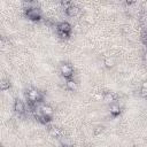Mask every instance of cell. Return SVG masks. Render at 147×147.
Listing matches in <instances>:
<instances>
[{
    "label": "cell",
    "mask_w": 147,
    "mask_h": 147,
    "mask_svg": "<svg viewBox=\"0 0 147 147\" xmlns=\"http://www.w3.org/2000/svg\"><path fill=\"white\" fill-rule=\"evenodd\" d=\"M57 31L60 32H67V33H70L71 31V25L68 23V22H61L57 24Z\"/></svg>",
    "instance_id": "cell-7"
},
{
    "label": "cell",
    "mask_w": 147,
    "mask_h": 147,
    "mask_svg": "<svg viewBox=\"0 0 147 147\" xmlns=\"http://www.w3.org/2000/svg\"><path fill=\"white\" fill-rule=\"evenodd\" d=\"M28 99L30 100L31 103H37L42 100V94L36 88H30L28 91Z\"/></svg>",
    "instance_id": "cell-3"
},
{
    "label": "cell",
    "mask_w": 147,
    "mask_h": 147,
    "mask_svg": "<svg viewBox=\"0 0 147 147\" xmlns=\"http://www.w3.org/2000/svg\"><path fill=\"white\" fill-rule=\"evenodd\" d=\"M49 133H51V136H53V137H55V138H57V137L61 136V131H60V129L54 127V126L49 127Z\"/></svg>",
    "instance_id": "cell-13"
},
{
    "label": "cell",
    "mask_w": 147,
    "mask_h": 147,
    "mask_svg": "<svg viewBox=\"0 0 147 147\" xmlns=\"http://www.w3.org/2000/svg\"><path fill=\"white\" fill-rule=\"evenodd\" d=\"M125 3H126V5H132V3H133V1H126Z\"/></svg>",
    "instance_id": "cell-19"
},
{
    "label": "cell",
    "mask_w": 147,
    "mask_h": 147,
    "mask_svg": "<svg viewBox=\"0 0 147 147\" xmlns=\"http://www.w3.org/2000/svg\"><path fill=\"white\" fill-rule=\"evenodd\" d=\"M115 101H116V95H115L114 93L108 92V93H106V94L103 95V102H105V103L111 105V103H114Z\"/></svg>",
    "instance_id": "cell-8"
},
{
    "label": "cell",
    "mask_w": 147,
    "mask_h": 147,
    "mask_svg": "<svg viewBox=\"0 0 147 147\" xmlns=\"http://www.w3.org/2000/svg\"><path fill=\"white\" fill-rule=\"evenodd\" d=\"M61 5L64 7V9H68L70 6H72L74 3L71 2V1H61Z\"/></svg>",
    "instance_id": "cell-15"
},
{
    "label": "cell",
    "mask_w": 147,
    "mask_h": 147,
    "mask_svg": "<svg viewBox=\"0 0 147 147\" xmlns=\"http://www.w3.org/2000/svg\"><path fill=\"white\" fill-rule=\"evenodd\" d=\"M57 34H59L62 39H68L69 36H70V33H67V32H60V31H57Z\"/></svg>",
    "instance_id": "cell-16"
},
{
    "label": "cell",
    "mask_w": 147,
    "mask_h": 147,
    "mask_svg": "<svg viewBox=\"0 0 147 147\" xmlns=\"http://www.w3.org/2000/svg\"><path fill=\"white\" fill-rule=\"evenodd\" d=\"M121 106L118 105V103H116V102H114V103H111V105H109V111H110V114L114 116V117H116V116H118L119 114H121Z\"/></svg>",
    "instance_id": "cell-6"
},
{
    "label": "cell",
    "mask_w": 147,
    "mask_h": 147,
    "mask_svg": "<svg viewBox=\"0 0 147 147\" xmlns=\"http://www.w3.org/2000/svg\"><path fill=\"white\" fill-rule=\"evenodd\" d=\"M9 87H10V82H9V79L2 78L1 82H0V88H1L2 91H6V90H8Z\"/></svg>",
    "instance_id": "cell-11"
},
{
    "label": "cell",
    "mask_w": 147,
    "mask_h": 147,
    "mask_svg": "<svg viewBox=\"0 0 147 147\" xmlns=\"http://www.w3.org/2000/svg\"><path fill=\"white\" fill-rule=\"evenodd\" d=\"M141 88H147V80L142 82V84H141Z\"/></svg>",
    "instance_id": "cell-18"
},
{
    "label": "cell",
    "mask_w": 147,
    "mask_h": 147,
    "mask_svg": "<svg viewBox=\"0 0 147 147\" xmlns=\"http://www.w3.org/2000/svg\"><path fill=\"white\" fill-rule=\"evenodd\" d=\"M13 108H14V110L16 111V113H18V114H23L24 111H25V105H24V102L23 101H21V100H15V102H14V105H13Z\"/></svg>",
    "instance_id": "cell-5"
},
{
    "label": "cell",
    "mask_w": 147,
    "mask_h": 147,
    "mask_svg": "<svg viewBox=\"0 0 147 147\" xmlns=\"http://www.w3.org/2000/svg\"><path fill=\"white\" fill-rule=\"evenodd\" d=\"M78 13H79V7L76 6V5H72V6H70L68 9H65V14H67L68 16H70V17L76 16Z\"/></svg>",
    "instance_id": "cell-9"
},
{
    "label": "cell",
    "mask_w": 147,
    "mask_h": 147,
    "mask_svg": "<svg viewBox=\"0 0 147 147\" xmlns=\"http://www.w3.org/2000/svg\"><path fill=\"white\" fill-rule=\"evenodd\" d=\"M103 64H105V67L106 68H114V65H115V60H114V57H106L105 59V61H103Z\"/></svg>",
    "instance_id": "cell-12"
},
{
    "label": "cell",
    "mask_w": 147,
    "mask_h": 147,
    "mask_svg": "<svg viewBox=\"0 0 147 147\" xmlns=\"http://www.w3.org/2000/svg\"><path fill=\"white\" fill-rule=\"evenodd\" d=\"M133 147H137V146H133Z\"/></svg>",
    "instance_id": "cell-20"
},
{
    "label": "cell",
    "mask_w": 147,
    "mask_h": 147,
    "mask_svg": "<svg viewBox=\"0 0 147 147\" xmlns=\"http://www.w3.org/2000/svg\"><path fill=\"white\" fill-rule=\"evenodd\" d=\"M59 70H60V74L67 79H71V77L74 76V68L69 63H61L59 67Z\"/></svg>",
    "instance_id": "cell-2"
},
{
    "label": "cell",
    "mask_w": 147,
    "mask_h": 147,
    "mask_svg": "<svg viewBox=\"0 0 147 147\" xmlns=\"http://www.w3.org/2000/svg\"><path fill=\"white\" fill-rule=\"evenodd\" d=\"M103 126L102 125H98L96 127H94V130H93V134L94 136H99V134H101L102 132H103Z\"/></svg>",
    "instance_id": "cell-14"
},
{
    "label": "cell",
    "mask_w": 147,
    "mask_h": 147,
    "mask_svg": "<svg viewBox=\"0 0 147 147\" xmlns=\"http://www.w3.org/2000/svg\"><path fill=\"white\" fill-rule=\"evenodd\" d=\"M25 15L31 21H39L41 18V11L37 7H29L25 9Z\"/></svg>",
    "instance_id": "cell-1"
},
{
    "label": "cell",
    "mask_w": 147,
    "mask_h": 147,
    "mask_svg": "<svg viewBox=\"0 0 147 147\" xmlns=\"http://www.w3.org/2000/svg\"><path fill=\"white\" fill-rule=\"evenodd\" d=\"M140 96L147 98V88H140Z\"/></svg>",
    "instance_id": "cell-17"
},
{
    "label": "cell",
    "mask_w": 147,
    "mask_h": 147,
    "mask_svg": "<svg viewBox=\"0 0 147 147\" xmlns=\"http://www.w3.org/2000/svg\"><path fill=\"white\" fill-rule=\"evenodd\" d=\"M40 111H41V114L45 116V117H47V118H52V116H53V114H54V109L49 106V105H42V106H40Z\"/></svg>",
    "instance_id": "cell-4"
},
{
    "label": "cell",
    "mask_w": 147,
    "mask_h": 147,
    "mask_svg": "<svg viewBox=\"0 0 147 147\" xmlns=\"http://www.w3.org/2000/svg\"><path fill=\"white\" fill-rule=\"evenodd\" d=\"M65 87L69 90V91H76L77 90V83L74 80V79H68L65 82Z\"/></svg>",
    "instance_id": "cell-10"
}]
</instances>
